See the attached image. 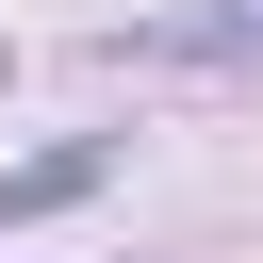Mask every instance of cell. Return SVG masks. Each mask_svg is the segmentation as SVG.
Listing matches in <instances>:
<instances>
[{
	"label": "cell",
	"instance_id": "1",
	"mask_svg": "<svg viewBox=\"0 0 263 263\" xmlns=\"http://www.w3.org/2000/svg\"><path fill=\"white\" fill-rule=\"evenodd\" d=\"M82 181H99V148H49V164H16V181H0V230H16V214H49V197H82Z\"/></svg>",
	"mask_w": 263,
	"mask_h": 263
}]
</instances>
